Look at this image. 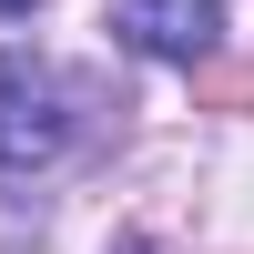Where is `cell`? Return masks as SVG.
Masks as SVG:
<instances>
[{"label": "cell", "mask_w": 254, "mask_h": 254, "mask_svg": "<svg viewBox=\"0 0 254 254\" xmlns=\"http://www.w3.org/2000/svg\"><path fill=\"white\" fill-rule=\"evenodd\" d=\"M81 81L51 71L31 51H0V193H31L41 173H61L81 142Z\"/></svg>", "instance_id": "obj_1"}, {"label": "cell", "mask_w": 254, "mask_h": 254, "mask_svg": "<svg viewBox=\"0 0 254 254\" xmlns=\"http://www.w3.org/2000/svg\"><path fill=\"white\" fill-rule=\"evenodd\" d=\"M112 41L142 61H173V71H193V61H214L224 41V0H112Z\"/></svg>", "instance_id": "obj_2"}, {"label": "cell", "mask_w": 254, "mask_h": 254, "mask_svg": "<svg viewBox=\"0 0 254 254\" xmlns=\"http://www.w3.org/2000/svg\"><path fill=\"white\" fill-rule=\"evenodd\" d=\"M112 254H153V234H122V244H112Z\"/></svg>", "instance_id": "obj_4"}, {"label": "cell", "mask_w": 254, "mask_h": 254, "mask_svg": "<svg viewBox=\"0 0 254 254\" xmlns=\"http://www.w3.org/2000/svg\"><path fill=\"white\" fill-rule=\"evenodd\" d=\"M31 10H41V0H0V20H31Z\"/></svg>", "instance_id": "obj_3"}]
</instances>
